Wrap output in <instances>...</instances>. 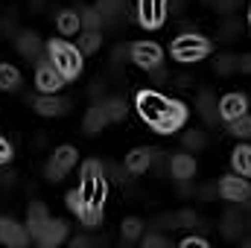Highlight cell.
<instances>
[{"mask_svg":"<svg viewBox=\"0 0 251 248\" xmlns=\"http://www.w3.org/2000/svg\"><path fill=\"white\" fill-rule=\"evenodd\" d=\"M243 204H246V210H249V213H251V196H249V198H246V201H243Z\"/></svg>","mask_w":251,"mask_h":248,"instance_id":"obj_44","label":"cell"},{"mask_svg":"<svg viewBox=\"0 0 251 248\" xmlns=\"http://www.w3.org/2000/svg\"><path fill=\"white\" fill-rule=\"evenodd\" d=\"M15 184V175L9 173V175H0V187H12Z\"/></svg>","mask_w":251,"mask_h":248,"instance_id":"obj_43","label":"cell"},{"mask_svg":"<svg viewBox=\"0 0 251 248\" xmlns=\"http://www.w3.org/2000/svg\"><path fill=\"white\" fill-rule=\"evenodd\" d=\"M243 228H246V219H243L237 210H228L225 219H222V234H225L228 240H240V237H243Z\"/></svg>","mask_w":251,"mask_h":248,"instance_id":"obj_25","label":"cell"},{"mask_svg":"<svg viewBox=\"0 0 251 248\" xmlns=\"http://www.w3.org/2000/svg\"><path fill=\"white\" fill-rule=\"evenodd\" d=\"M204 3H213V0H204Z\"/></svg>","mask_w":251,"mask_h":248,"instance_id":"obj_47","label":"cell"},{"mask_svg":"<svg viewBox=\"0 0 251 248\" xmlns=\"http://www.w3.org/2000/svg\"><path fill=\"white\" fill-rule=\"evenodd\" d=\"M100 47H102V32H100V29H82V32H79V50H82L85 56L97 53Z\"/></svg>","mask_w":251,"mask_h":248,"instance_id":"obj_27","label":"cell"},{"mask_svg":"<svg viewBox=\"0 0 251 248\" xmlns=\"http://www.w3.org/2000/svg\"><path fill=\"white\" fill-rule=\"evenodd\" d=\"M91 246H100V240H94V237H73L70 240V248H91Z\"/></svg>","mask_w":251,"mask_h":248,"instance_id":"obj_40","label":"cell"},{"mask_svg":"<svg viewBox=\"0 0 251 248\" xmlns=\"http://www.w3.org/2000/svg\"><path fill=\"white\" fill-rule=\"evenodd\" d=\"M29 3H32V6H35V9H38V6H41V3H44V0H29Z\"/></svg>","mask_w":251,"mask_h":248,"instance_id":"obj_45","label":"cell"},{"mask_svg":"<svg viewBox=\"0 0 251 248\" xmlns=\"http://www.w3.org/2000/svg\"><path fill=\"white\" fill-rule=\"evenodd\" d=\"M64 201H67V210L79 219V225H85L88 231H94V228H100V222H102V213H94L91 207H88V201L82 198V193L79 190H70L67 196H64Z\"/></svg>","mask_w":251,"mask_h":248,"instance_id":"obj_8","label":"cell"},{"mask_svg":"<svg viewBox=\"0 0 251 248\" xmlns=\"http://www.w3.org/2000/svg\"><path fill=\"white\" fill-rule=\"evenodd\" d=\"M47 219H50V210H47V204H41V201H32L29 204V210H26V231H29V237H35L44 225H47Z\"/></svg>","mask_w":251,"mask_h":248,"instance_id":"obj_22","label":"cell"},{"mask_svg":"<svg viewBox=\"0 0 251 248\" xmlns=\"http://www.w3.org/2000/svg\"><path fill=\"white\" fill-rule=\"evenodd\" d=\"M228 131H231L234 137H240V140H249L251 137V117L243 114V117H237V120H228Z\"/></svg>","mask_w":251,"mask_h":248,"instance_id":"obj_31","label":"cell"},{"mask_svg":"<svg viewBox=\"0 0 251 248\" xmlns=\"http://www.w3.org/2000/svg\"><path fill=\"white\" fill-rule=\"evenodd\" d=\"M21 88V70L9 62H0V91H18Z\"/></svg>","mask_w":251,"mask_h":248,"instance_id":"obj_26","label":"cell"},{"mask_svg":"<svg viewBox=\"0 0 251 248\" xmlns=\"http://www.w3.org/2000/svg\"><path fill=\"white\" fill-rule=\"evenodd\" d=\"M9 161H12V143L0 134V167H3V164H9Z\"/></svg>","mask_w":251,"mask_h":248,"instance_id":"obj_39","label":"cell"},{"mask_svg":"<svg viewBox=\"0 0 251 248\" xmlns=\"http://www.w3.org/2000/svg\"><path fill=\"white\" fill-rule=\"evenodd\" d=\"M204 143H207V137H204L201 128H190V131H184V146H187V149H201Z\"/></svg>","mask_w":251,"mask_h":248,"instance_id":"obj_35","label":"cell"},{"mask_svg":"<svg viewBox=\"0 0 251 248\" xmlns=\"http://www.w3.org/2000/svg\"><path fill=\"white\" fill-rule=\"evenodd\" d=\"M15 50L24 56V59H41V53H44V44H41V35L38 32H32V29H21L18 35H15Z\"/></svg>","mask_w":251,"mask_h":248,"instance_id":"obj_14","label":"cell"},{"mask_svg":"<svg viewBox=\"0 0 251 248\" xmlns=\"http://www.w3.org/2000/svg\"><path fill=\"white\" fill-rule=\"evenodd\" d=\"M196 108H199V117H201L207 125H216V123H219V99H216L210 91H201V94H199Z\"/></svg>","mask_w":251,"mask_h":248,"instance_id":"obj_20","label":"cell"},{"mask_svg":"<svg viewBox=\"0 0 251 248\" xmlns=\"http://www.w3.org/2000/svg\"><path fill=\"white\" fill-rule=\"evenodd\" d=\"M181 246H184V248H207V246H210V240H207V237H196V234H193V237H184V240H181Z\"/></svg>","mask_w":251,"mask_h":248,"instance_id":"obj_37","label":"cell"},{"mask_svg":"<svg viewBox=\"0 0 251 248\" xmlns=\"http://www.w3.org/2000/svg\"><path fill=\"white\" fill-rule=\"evenodd\" d=\"M219 196H222L225 201L243 204V201L251 196V187H249V181H246L243 175H225V178L219 181Z\"/></svg>","mask_w":251,"mask_h":248,"instance_id":"obj_13","label":"cell"},{"mask_svg":"<svg viewBox=\"0 0 251 248\" xmlns=\"http://www.w3.org/2000/svg\"><path fill=\"white\" fill-rule=\"evenodd\" d=\"M29 231L26 225H21L18 219L12 216H0V246H9V248H24L29 246Z\"/></svg>","mask_w":251,"mask_h":248,"instance_id":"obj_9","label":"cell"},{"mask_svg":"<svg viewBox=\"0 0 251 248\" xmlns=\"http://www.w3.org/2000/svg\"><path fill=\"white\" fill-rule=\"evenodd\" d=\"M184 123H187V105H184V102H178V99H170V105H167L164 117L152 125V128H155L158 134H173V131H178Z\"/></svg>","mask_w":251,"mask_h":248,"instance_id":"obj_12","label":"cell"},{"mask_svg":"<svg viewBox=\"0 0 251 248\" xmlns=\"http://www.w3.org/2000/svg\"><path fill=\"white\" fill-rule=\"evenodd\" d=\"M170 173H173V178L176 181H190L193 175H196V158L187 155V152H178V155H173L170 158Z\"/></svg>","mask_w":251,"mask_h":248,"instance_id":"obj_18","label":"cell"},{"mask_svg":"<svg viewBox=\"0 0 251 248\" xmlns=\"http://www.w3.org/2000/svg\"><path fill=\"white\" fill-rule=\"evenodd\" d=\"M237 3H240V0H213V9H216L219 15H231V12L237 9Z\"/></svg>","mask_w":251,"mask_h":248,"instance_id":"obj_38","label":"cell"},{"mask_svg":"<svg viewBox=\"0 0 251 248\" xmlns=\"http://www.w3.org/2000/svg\"><path fill=\"white\" fill-rule=\"evenodd\" d=\"M56 29H59L62 35H79V32H82V18H79V12H76V9H62V12L56 15Z\"/></svg>","mask_w":251,"mask_h":248,"instance_id":"obj_23","label":"cell"},{"mask_svg":"<svg viewBox=\"0 0 251 248\" xmlns=\"http://www.w3.org/2000/svg\"><path fill=\"white\" fill-rule=\"evenodd\" d=\"M64 82H67V79L56 70V64L50 62L47 56H41L38 64H35V88H38L41 94H59L64 88Z\"/></svg>","mask_w":251,"mask_h":248,"instance_id":"obj_7","label":"cell"},{"mask_svg":"<svg viewBox=\"0 0 251 248\" xmlns=\"http://www.w3.org/2000/svg\"><path fill=\"white\" fill-rule=\"evenodd\" d=\"M79 18H82V29H102V15H100L97 6L79 9Z\"/></svg>","mask_w":251,"mask_h":248,"instance_id":"obj_29","label":"cell"},{"mask_svg":"<svg viewBox=\"0 0 251 248\" xmlns=\"http://www.w3.org/2000/svg\"><path fill=\"white\" fill-rule=\"evenodd\" d=\"M79 193L88 201V207L94 213H102L105 207V196H108V175L105 167L100 161H85L82 164V181H79Z\"/></svg>","mask_w":251,"mask_h":248,"instance_id":"obj_1","label":"cell"},{"mask_svg":"<svg viewBox=\"0 0 251 248\" xmlns=\"http://www.w3.org/2000/svg\"><path fill=\"white\" fill-rule=\"evenodd\" d=\"M213 70H216L219 76H231V73H237V56H231V53H222V56H216Z\"/></svg>","mask_w":251,"mask_h":248,"instance_id":"obj_32","label":"cell"},{"mask_svg":"<svg viewBox=\"0 0 251 248\" xmlns=\"http://www.w3.org/2000/svg\"><path fill=\"white\" fill-rule=\"evenodd\" d=\"M67 237H70V225H67L64 219H53V216H50L47 225H44L32 240H35L41 248H56V246H62Z\"/></svg>","mask_w":251,"mask_h":248,"instance_id":"obj_11","label":"cell"},{"mask_svg":"<svg viewBox=\"0 0 251 248\" xmlns=\"http://www.w3.org/2000/svg\"><path fill=\"white\" fill-rule=\"evenodd\" d=\"M32 108L41 117H62L64 111H67V102H64L62 97H56V94H41V97L32 99Z\"/></svg>","mask_w":251,"mask_h":248,"instance_id":"obj_17","label":"cell"},{"mask_svg":"<svg viewBox=\"0 0 251 248\" xmlns=\"http://www.w3.org/2000/svg\"><path fill=\"white\" fill-rule=\"evenodd\" d=\"M173 59L181 64H193V62H201L204 56L213 53V44L204 38V35H196V32H187V35H178L170 47Z\"/></svg>","mask_w":251,"mask_h":248,"instance_id":"obj_3","label":"cell"},{"mask_svg":"<svg viewBox=\"0 0 251 248\" xmlns=\"http://www.w3.org/2000/svg\"><path fill=\"white\" fill-rule=\"evenodd\" d=\"M246 108H249V97L240 94V91H231V94H225L219 99V120H225V123L237 120V117L246 114Z\"/></svg>","mask_w":251,"mask_h":248,"instance_id":"obj_15","label":"cell"},{"mask_svg":"<svg viewBox=\"0 0 251 248\" xmlns=\"http://www.w3.org/2000/svg\"><path fill=\"white\" fill-rule=\"evenodd\" d=\"M176 219H178V228H201V216L196 210H178Z\"/></svg>","mask_w":251,"mask_h":248,"instance_id":"obj_34","label":"cell"},{"mask_svg":"<svg viewBox=\"0 0 251 248\" xmlns=\"http://www.w3.org/2000/svg\"><path fill=\"white\" fill-rule=\"evenodd\" d=\"M249 24H251V9H249Z\"/></svg>","mask_w":251,"mask_h":248,"instance_id":"obj_46","label":"cell"},{"mask_svg":"<svg viewBox=\"0 0 251 248\" xmlns=\"http://www.w3.org/2000/svg\"><path fill=\"white\" fill-rule=\"evenodd\" d=\"M102 105H105L108 123H120V120H126V111H128V105H126L123 97H108V99H102Z\"/></svg>","mask_w":251,"mask_h":248,"instance_id":"obj_28","label":"cell"},{"mask_svg":"<svg viewBox=\"0 0 251 248\" xmlns=\"http://www.w3.org/2000/svg\"><path fill=\"white\" fill-rule=\"evenodd\" d=\"M76 161H79V152L70 146V143H64L59 146L53 155H50V161H47V170H44V175H47V181H62L64 175L76 167Z\"/></svg>","mask_w":251,"mask_h":248,"instance_id":"obj_5","label":"cell"},{"mask_svg":"<svg viewBox=\"0 0 251 248\" xmlns=\"http://www.w3.org/2000/svg\"><path fill=\"white\" fill-rule=\"evenodd\" d=\"M128 56H131V62L137 64L140 70H158L164 64V50L155 41H134L128 47Z\"/></svg>","mask_w":251,"mask_h":248,"instance_id":"obj_6","label":"cell"},{"mask_svg":"<svg viewBox=\"0 0 251 248\" xmlns=\"http://www.w3.org/2000/svg\"><path fill=\"white\" fill-rule=\"evenodd\" d=\"M231 167H234V173H237V175L251 178V146L240 143V146L231 152Z\"/></svg>","mask_w":251,"mask_h":248,"instance_id":"obj_24","label":"cell"},{"mask_svg":"<svg viewBox=\"0 0 251 248\" xmlns=\"http://www.w3.org/2000/svg\"><path fill=\"white\" fill-rule=\"evenodd\" d=\"M155 149L152 146H137V149H131L128 155H126V170L131 173V175H143L152 164H155Z\"/></svg>","mask_w":251,"mask_h":248,"instance_id":"obj_16","label":"cell"},{"mask_svg":"<svg viewBox=\"0 0 251 248\" xmlns=\"http://www.w3.org/2000/svg\"><path fill=\"white\" fill-rule=\"evenodd\" d=\"M167 3L170 0H137V21L146 29H158L167 21Z\"/></svg>","mask_w":251,"mask_h":248,"instance_id":"obj_10","label":"cell"},{"mask_svg":"<svg viewBox=\"0 0 251 248\" xmlns=\"http://www.w3.org/2000/svg\"><path fill=\"white\" fill-rule=\"evenodd\" d=\"M134 105H137V114H140V120H143V123L155 125L161 117H164V111H167L170 99H167L164 94H158V91H137Z\"/></svg>","mask_w":251,"mask_h":248,"instance_id":"obj_4","label":"cell"},{"mask_svg":"<svg viewBox=\"0 0 251 248\" xmlns=\"http://www.w3.org/2000/svg\"><path fill=\"white\" fill-rule=\"evenodd\" d=\"M126 0H97V9L102 15V26H120L126 15Z\"/></svg>","mask_w":251,"mask_h":248,"instance_id":"obj_19","label":"cell"},{"mask_svg":"<svg viewBox=\"0 0 251 248\" xmlns=\"http://www.w3.org/2000/svg\"><path fill=\"white\" fill-rule=\"evenodd\" d=\"M105 175H108V178H114L117 184H126L131 173H128L126 167H120V164H108V167H105Z\"/></svg>","mask_w":251,"mask_h":248,"instance_id":"obj_36","label":"cell"},{"mask_svg":"<svg viewBox=\"0 0 251 248\" xmlns=\"http://www.w3.org/2000/svg\"><path fill=\"white\" fill-rule=\"evenodd\" d=\"M108 125V114H105V105L97 99L91 108H88V114H85V120H82V128H85V134H100L102 128Z\"/></svg>","mask_w":251,"mask_h":248,"instance_id":"obj_21","label":"cell"},{"mask_svg":"<svg viewBox=\"0 0 251 248\" xmlns=\"http://www.w3.org/2000/svg\"><path fill=\"white\" fill-rule=\"evenodd\" d=\"M237 73H251V53L237 56Z\"/></svg>","mask_w":251,"mask_h":248,"instance_id":"obj_42","label":"cell"},{"mask_svg":"<svg viewBox=\"0 0 251 248\" xmlns=\"http://www.w3.org/2000/svg\"><path fill=\"white\" fill-rule=\"evenodd\" d=\"M143 228H146V225H143L137 216H128L123 222V243H137V240L143 237Z\"/></svg>","mask_w":251,"mask_h":248,"instance_id":"obj_30","label":"cell"},{"mask_svg":"<svg viewBox=\"0 0 251 248\" xmlns=\"http://www.w3.org/2000/svg\"><path fill=\"white\" fill-rule=\"evenodd\" d=\"M44 53H47V59L56 64V70L62 73L67 82L79 79V73H82V56H85L79 47H73V44L64 41V38H53V41L44 47Z\"/></svg>","mask_w":251,"mask_h":248,"instance_id":"obj_2","label":"cell"},{"mask_svg":"<svg viewBox=\"0 0 251 248\" xmlns=\"http://www.w3.org/2000/svg\"><path fill=\"white\" fill-rule=\"evenodd\" d=\"M237 32H240V24H237V21H228V24H222V35H225V41H231Z\"/></svg>","mask_w":251,"mask_h":248,"instance_id":"obj_41","label":"cell"},{"mask_svg":"<svg viewBox=\"0 0 251 248\" xmlns=\"http://www.w3.org/2000/svg\"><path fill=\"white\" fill-rule=\"evenodd\" d=\"M140 246H143V248H173V243H170L164 234L149 231V234H143V237H140Z\"/></svg>","mask_w":251,"mask_h":248,"instance_id":"obj_33","label":"cell"}]
</instances>
